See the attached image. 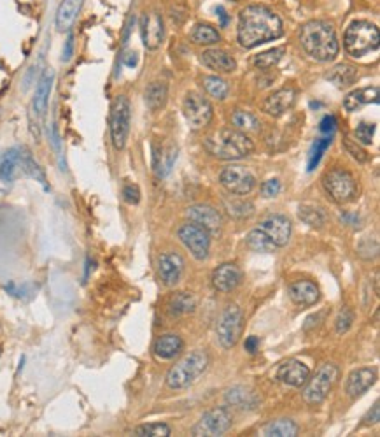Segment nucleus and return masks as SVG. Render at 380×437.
Segmentation results:
<instances>
[{"instance_id":"1","label":"nucleus","mask_w":380,"mask_h":437,"mask_svg":"<svg viewBox=\"0 0 380 437\" xmlns=\"http://www.w3.org/2000/svg\"><path fill=\"white\" fill-rule=\"evenodd\" d=\"M284 25L282 20L266 6H247L240 11L237 39L242 48H256L263 42L275 41L282 37Z\"/></svg>"},{"instance_id":"2","label":"nucleus","mask_w":380,"mask_h":437,"mask_svg":"<svg viewBox=\"0 0 380 437\" xmlns=\"http://www.w3.org/2000/svg\"><path fill=\"white\" fill-rule=\"evenodd\" d=\"M300 44L303 51L315 62H332L340 51L339 37L328 21H308L300 30Z\"/></svg>"},{"instance_id":"3","label":"nucleus","mask_w":380,"mask_h":437,"mask_svg":"<svg viewBox=\"0 0 380 437\" xmlns=\"http://www.w3.org/2000/svg\"><path fill=\"white\" fill-rule=\"evenodd\" d=\"M204 148L219 160H240L254 153V143L237 129H221L205 137Z\"/></svg>"},{"instance_id":"4","label":"nucleus","mask_w":380,"mask_h":437,"mask_svg":"<svg viewBox=\"0 0 380 437\" xmlns=\"http://www.w3.org/2000/svg\"><path fill=\"white\" fill-rule=\"evenodd\" d=\"M209 365V357L205 351L197 350L177 362L166 374V385L172 390H184L193 385L205 372Z\"/></svg>"},{"instance_id":"5","label":"nucleus","mask_w":380,"mask_h":437,"mask_svg":"<svg viewBox=\"0 0 380 437\" xmlns=\"http://www.w3.org/2000/svg\"><path fill=\"white\" fill-rule=\"evenodd\" d=\"M346 51L354 58H363L379 49V28L370 21H354L343 35Z\"/></svg>"},{"instance_id":"6","label":"nucleus","mask_w":380,"mask_h":437,"mask_svg":"<svg viewBox=\"0 0 380 437\" xmlns=\"http://www.w3.org/2000/svg\"><path fill=\"white\" fill-rule=\"evenodd\" d=\"M322 188L326 194L336 202V204H349V202L356 201L358 197V181L354 179L353 174L346 169H332L329 172L325 174L322 177Z\"/></svg>"},{"instance_id":"7","label":"nucleus","mask_w":380,"mask_h":437,"mask_svg":"<svg viewBox=\"0 0 380 437\" xmlns=\"http://www.w3.org/2000/svg\"><path fill=\"white\" fill-rule=\"evenodd\" d=\"M339 367L333 364H325L317 372H315L314 378L308 376V379L303 385V400L308 404H321L322 400L328 397V393L332 392V388L335 386L336 379H339Z\"/></svg>"},{"instance_id":"8","label":"nucleus","mask_w":380,"mask_h":437,"mask_svg":"<svg viewBox=\"0 0 380 437\" xmlns=\"http://www.w3.org/2000/svg\"><path fill=\"white\" fill-rule=\"evenodd\" d=\"M244 329V315L239 305H226L218 322V341L223 348H233L239 343Z\"/></svg>"},{"instance_id":"9","label":"nucleus","mask_w":380,"mask_h":437,"mask_svg":"<svg viewBox=\"0 0 380 437\" xmlns=\"http://www.w3.org/2000/svg\"><path fill=\"white\" fill-rule=\"evenodd\" d=\"M130 101L125 95H119L114 99L111 108V139L116 149H123L126 146L128 134H130Z\"/></svg>"},{"instance_id":"10","label":"nucleus","mask_w":380,"mask_h":437,"mask_svg":"<svg viewBox=\"0 0 380 437\" xmlns=\"http://www.w3.org/2000/svg\"><path fill=\"white\" fill-rule=\"evenodd\" d=\"M183 113L186 122L193 127L195 130L204 129L211 123L212 116H214V109L212 104L198 91H190L186 94L183 102Z\"/></svg>"},{"instance_id":"11","label":"nucleus","mask_w":380,"mask_h":437,"mask_svg":"<svg viewBox=\"0 0 380 437\" xmlns=\"http://www.w3.org/2000/svg\"><path fill=\"white\" fill-rule=\"evenodd\" d=\"M233 417L228 407H216L207 411L193 427V436L197 437H218L226 434L232 429Z\"/></svg>"},{"instance_id":"12","label":"nucleus","mask_w":380,"mask_h":437,"mask_svg":"<svg viewBox=\"0 0 380 437\" xmlns=\"http://www.w3.org/2000/svg\"><path fill=\"white\" fill-rule=\"evenodd\" d=\"M177 237L197 260L207 258L209 250H211V236H209L207 230L195 225V223H184L177 230Z\"/></svg>"},{"instance_id":"13","label":"nucleus","mask_w":380,"mask_h":437,"mask_svg":"<svg viewBox=\"0 0 380 437\" xmlns=\"http://www.w3.org/2000/svg\"><path fill=\"white\" fill-rule=\"evenodd\" d=\"M219 181L233 195H249L256 188L254 174L242 165L226 167L219 176Z\"/></svg>"},{"instance_id":"14","label":"nucleus","mask_w":380,"mask_h":437,"mask_svg":"<svg viewBox=\"0 0 380 437\" xmlns=\"http://www.w3.org/2000/svg\"><path fill=\"white\" fill-rule=\"evenodd\" d=\"M140 35L145 49H158L165 37V25L162 14L151 13L140 18Z\"/></svg>"},{"instance_id":"15","label":"nucleus","mask_w":380,"mask_h":437,"mask_svg":"<svg viewBox=\"0 0 380 437\" xmlns=\"http://www.w3.org/2000/svg\"><path fill=\"white\" fill-rule=\"evenodd\" d=\"M186 216L191 223L202 227L209 234H218L223 227V216L216 208L207 204L193 205L186 211Z\"/></svg>"},{"instance_id":"16","label":"nucleus","mask_w":380,"mask_h":437,"mask_svg":"<svg viewBox=\"0 0 380 437\" xmlns=\"http://www.w3.org/2000/svg\"><path fill=\"white\" fill-rule=\"evenodd\" d=\"M184 272V260L179 253H163L158 258V274L162 278L163 285L173 286L181 281V276Z\"/></svg>"},{"instance_id":"17","label":"nucleus","mask_w":380,"mask_h":437,"mask_svg":"<svg viewBox=\"0 0 380 437\" xmlns=\"http://www.w3.org/2000/svg\"><path fill=\"white\" fill-rule=\"evenodd\" d=\"M259 229L273 241L277 248L286 246L291 237V222L282 215H272L259 223Z\"/></svg>"},{"instance_id":"18","label":"nucleus","mask_w":380,"mask_h":437,"mask_svg":"<svg viewBox=\"0 0 380 437\" xmlns=\"http://www.w3.org/2000/svg\"><path fill=\"white\" fill-rule=\"evenodd\" d=\"M310 376V369L300 360H287L277 371V379L293 388H300Z\"/></svg>"},{"instance_id":"19","label":"nucleus","mask_w":380,"mask_h":437,"mask_svg":"<svg viewBox=\"0 0 380 437\" xmlns=\"http://www.w3.org/2000/svg\"><path fill=\"white\" fill-rule=\"evenodd\" d=\"M296 101V90L294 88H280L275 94L270 95L263 104V111L270 116H282L284 113L289 111Z\"/></svg>"},{"instance_id":"20","label":"nucleus","mask_w":380,"mask_h":437,"mask_svg":"<svg viewBox=\"0 0 380 437\" xmlns=\"http://www.w3.org/2000/svg\"><path fill=\"white\" fill-rule=\"evenodd\" d=\"M375 381H377V372H375L374 369L370 367L356 369V371L350 372L349 378H347L346 390L347 393H349V397L356 399V397L368 392V390L375 385Z\"/></svg>"},{"instance_id":"21","label":"nucleus","mask_w":380,"mask_h":437,"mask_svg":"<svg viewBox=\"0 0 380 437\" xmlns=\"http://www.w3.org/2000/svg\"><path fill=\"white\" fill-rule=\"evenodd\" d=\"M202 63L205 67H209L211 70L221 74H232L237 69V62L230 53H226L225 49L211 48L207 51L202 53Z\"/></svg>"},{"instance_id":"22","label":"nucleus","mask_w":380,"mask_h":437,"mask_svg":"<svg viewBox=\"0 0 380 437\" xmlns=\"http://www.w3.org/2000/svg\"><path fill=\"white\" fill-rule=\"evenodd\" d=\"M240 279H242V272L237 265L223 264L212 274V285L219 291H232L239 286Z\"/></svg>"},{"instance_id":"23","label":"nucleus","mask_w":380,"mask_h":437,"mask_svg":"<svg viewBox=\"0 0 380 437\" xmlns=\"http://www.w3.org/2000/svg\"><path fill=\"white\" fill-rule=\"evenodd\" d=\"M289 298L298 305H314L319 300V289L315 283L308 279H300V281L291 283L287 289Z\"/></svg>"},{"instance_id":"24","label":"nucleus","mask_w":380,"mask_h":437,"mask_svg":"<svg viewBox=\"0 0 380 437\" xmlns=\"http://www.w3.org/2000/svg\"><path fill=\"white\" fill-rule=\"evenodd\" d=\"M367 104H379V87L358 88L343 99V108L347 113H356Z\"/></svg>"},{"instance_id":"25","label":"nucleus","mask_w":380,"mask_h":437,"mask_svg":"<svg viewBox=\"0 0 380 437\" xmlns=\"http://www.w3.org/2000/svg\"><path fill=\"white\" fill-rule=\"evenodd\" d=\"M183 348L184 341L179 336H176V334H165V336H159L155 341L152 351H155L156 358H159V360H172V358H176L183 351Z\"/></svg>"},{"instance_id":"26","label":"nucleus","mask_w":380,"mask_h":437,"mask_svg":"<svg viewBox=\"0 0 380 437\" xmlns=\"http://www.w3.org/2000/svg\"><path fill=\"white\" fill-rule=\"evenodd\" d=\"M53 81H55V72L51 69L46 70L42 74L41 81L37 84V90H35L34 95V102H32V109L37 116H44L46 109H48V101H49V94H51L53 88Z\"/></svg>"},{"instance_id":"27","label":"nucleus","mask_w":380,"mask_h":437,"mask_svg":"<svg viewBox=\"0 0 380 437\" xmlns=\"http://www.w3.org/2000/svg\"><path fill=\"white\" fill-rule=\"evenodd\" d=\"M83 7V0H62L56 11V28L58 32H69Z\"/></svg>"},{"instance_id":"28","label":"nucleus","mask_w":380,"mask_h":437,"mask_svg":"<svg viewBox=\"0 0 380 437\" xmlns=\"http://www.w3.org/2000/svg\"><path fill=\"white\" fill-rule=\"evenodd\" d=\"M145 106H148L151 111H159L166 106V99H169V87L162 81H152L144 91Z\"/></svg>"},{"instance_id":"29","label":"nucleus","mask_w":380,"mask_h":437,"mask_svg":"<svg viewBox=\"0 0 380 437\" xmlns=\"http://www.w3.org/2000/svg\"><path fill=\"white\" fill-rule=\"evenodd\" d=\"M18 170H20V149L18 148L7 149V151L0 156V179H2L4 183H13Z\"/></svg>"},{"instance_id":"30","label":"nucleus","mask_w":380,"mask_h":437,"mask_svg":"<svg viewBox=\"0 0 380 437\" xmlns=\"http://www.w3.org/2000/svg\"><path fill=\"white\" fill-rule=\"evenodd\" d=\"M226 403L230 406L239 407V410H254L258 404V397L244 386H233L226 392Z\"/></svg>"},{"instance_id":"31","label":"nucleus","mask_w":380,"mask_h":437,"mask_svg":"<svg viewBox=\"0 0 380 437\" xmlns=\"http://www.w3.org/2000/svg\"><path fill=\"white\" fill-rule=\"evenodd\" d=\"M166 309H169L170 316H183V315H190L197 309V302H195V297L188 291H181V293L172 295L169 298V304H166Z\"/></svg>"},{"instance_id":"32","label":"nucleus","mask_w":380,"mask_h":437,"mask_svg":"<svg viewBox=\"0 0 380 437\" xmlns=\"http://www.w3.org/2000/svg\"><path fill=\"white\" fill-rule=\"evenodd\" d=\"M191 41L198 46H214L221 41V35L212 25L197 23L191 30Z\"/></svg>"},{"instance_id":"33","label":"nucleus","mask_w":380,"mask_h":437,"mask_svg":"<svg viewBox=\"0 0 380 437\" xmlns=\"http://www.w3.org/2000/svg\"><path fill=\"white\" fill-rule=\"evenodd\" d=\"M356 69L353 65H347V63H340V65L333 67L328 74H326V80L335 83L336 87H349L356 81Z\"/></svg>"},{"instance_id":"34","label":"nucleus","mask_w":380,"mask_h":437,"mask_svg":"<svg viewBox=\"0 0 380 437\" xmlns=\"http://www.w3.org/2000/svg\"><path fill=\"white\" fill-rule=\"evenodd\" d=\"M247 246L251 248L253 251H258V253H272V251L277 250V246L273 244V241L263 232L261 229L251 230L246 237Z\"/></svg>"},{"instance_id":"35","label":"nucleus","mask_w":380,"mask_h":437,"mask_svg":"<svg viewBox=\"0 0 380 437\" xmlns=\"http://www.w3.org/2000/svg\"><path fill=\"white\" fill-rule=\"evenodd\" d=\"M20 170L23 174H27V176L37 179L44 188H48V184H46L44 172H42V169L39 167V163L35 162L34 158H32V155L27 151V149H20Z\"/></svg>"},{"instance_id":"36","label":"nucleus","mask_w":380,"mask_h":437,"mask_svg":"<svg viewBox=\"0 0 380 437\" xmlns=\"http://www.w3.org/2000/svg\"><path fill=\"white\" fill-rule=\"evenodd\" d=\"M298 216L301 222L310 227H322L326 223V213L321 205L315 204H301L298 209Z\"/></svg>"},{"instance_id":"37","label":"nucleus","mask_w":380,"mask_h":437,"mask_svg":"<svg viewBox=\"0 0 380 437\" xmlns=\"http://www.w3.org/2000/svg\"><path fill=\"white\" fill-rule=\"evenodd\" d=\"M298 434V425L293 420H275L270 422L263 429V436L266 437H294Z\"/></svg>"},{"instance_id":"38","label":"nucleus","mask_w":380,"mask_h":437,"mask_svg":"<svg viewBox=\"0 0 380 437\" xmlns=\"http://www.w3.org/2000/svg\"><path fill=\"white\" fill-rule=\"evenodd\" d=\"M232 123L237 127V130L247 134V132H259L261 130V123L256 118L253 113L247 111H235L232 115Z\"/></svg>"},{"instance_id":"39","label":"nucleus","mask_w":380,"mask_h":437,"mask_svg":"<svg viewBox=\"0 0 380 437\" xmlns=\"http://www.w3.org/2000/svg\"><path fill=\"white\" fill-rule=\"evenodd\" d=\"M202 87L205 88V91H207L211 97L218 99V101H225L230 94L228 83L218 76H205L204 80H202Z\"/></svg>"},{"instance_id":"40","label":"nucleus","mask_w":380,"mask_h":437,"mask_svg":"<svg viewBox=\"0 0 380 437\" xmlns=\"http://www.w3.org/2000/svg\"><path fill=\"white\" fill-rule=\"evenodd\" d=\"M282 56H284V48H273L268 49V51H263L259 53V55H256L253 58V63L254 67H258V69L266 70L272 69L273 65H277Z\"/></svg>"},{"instance_id":"41","label":"nucleus","mask_w":380,"mask_h":437,"mask_svg":"<svg viewBox=\"0 0 380 437\" xmlns=\"http://www.w3.org/2000/svg\"><path fill=\"white\" fill-rule=\"evenodd\" d=\"M135 436H151V437H169L170 427L165 424H148L140 425L133 431Z\"/></svg>"},{"instance_id":"42","label":"nucleus","mask_w":380,"mask_h":437,"mask_svg":"<svg viewBox=\"0 0 380 437\" xmlns=\"http://www.w3.org/2000/svg\"><path fill=\"white\" fill-rule=\"evenodd\" d=\"M329 144H332V136L325 137V139L315 141L314 148H312V151H310V158H308V170H314L315 169V165H317V163L321 162L322 155H325L326 149L329 148Z\"/></svg>"},{"instance_id":"43","label":"nucleus","mask_w":380,"mask_h":437,"mask_svg":"<svg viewBox=\"0 0 380 437\" xmlns=\"http://www.w3.org/2000/svg\"><path fill=\"white\" fill-rule=\"evenodd\" d=\"M225 204H226V208H228L230 215L237 216V218H244V216H249L251 213H253V209H254L251 202L235 201V198H232V201H226Z\"/></svg>"},{"instance_id":"44","label":"nucleus","mask_w":380,"mask_h":437,"mask_svg":"<svg viewBox=\"0 0 380 437\" xmlns=\"http://www.w3.org/2000/svg\"><path fill=\"white\" fill-rule=\"evenodd\" d=\"M343 148H346V151L349 153V155L360 163L368 162V158H370V156H368V153L365 151V149L361 148L360 144H358V141H353L350 137H346V139H343Z\"/></svg>"},{"instance_id":"45","label":"nucleus","mask_w":380,"mask_h":437,"mask_svg":"<svg viewBox=\"0 0 380 437\" xmlns=\"http://www.w3.org/2000/svg\"><path fill=\"white\" fill-rule=\"evenodd\" d=\"M354 323V315L353 311H350L349 308H343L342 311L339 312V316H336V322H335V327H336V332L339 334H346L347 330L353 327Z\"/></svg>"},{"instance_id":"46","label":"nucleus","mask_w":380,"mask_h":437,"mask_svg":"<svg viewBox=\"0 0 380 437\" xmlns=\"http://www.w3.org/2000/svg\"><path fill=\"white\" fill-rule=\"evenodd\" d=\"M375 136V125L374 123H361L356 129V139L361 144H372Z\"/></svg>"},{"instance_id":"47","label":"nucleus","mask_w":380,"mask_h":437,"mask_svg":"<svg viewBox=\"0 0 380 437\" xmlns=\"http://www.w3.org/2000/svg\"><path fill=\"white\" fill-rule=\"evenodd\" d=\"M123 198H125V202H128V204L137 205L140 202V190H138L137 184H126L123 188Z\"/></svg>"},{"instance_id":"48","label":"nucleus","mask_w":380,"mask_h":437,"mask_svg":"<svg viewBox=\"0 0 380 437\" xmlns=\"http://www.w3.org/2000/svg\"><path fill=\"white\" fill-rule=\"evenodd\" d=\"M279 191H280L279 179H268L266 183H263L261 186V194L265 195V197H275Z\"/></svg>"},{"instance_id":"49","label":"nucleus","mask_w":380,"mask_h":437,"mask_svg":"<svg viewBox=\"0 0 380 437\" xmlns=\"http://www.w3.org/2000/svg\"><path fill=\"white\" fill-rule=\"evenodd\" d=\"M335 129H336V118L335 116H325V118H322V122H321V125H319V130H321L322 134H333L335 132Z\"/></svg>"},{"instance_id":"50","label":"nucleus","mask_w":380,"mask_h":437,"mask_svg":"<svg viewBox=\"0 0 380 437\" xmlns=\"http://www.w3.org/2000/svg\"><path fill=\"white\" fill-rule=\"evenodd\" d=\"M380 422V406L379 403L374 404V407H372L370 413L367 414V418H365V424L367 425H377Z\"/></svg>"},{"instance_id":"51","label":"nucleus","mask_w":380,"mask_h":437,"mask_svg":"<svg viewBox=\"0 0 380 437\" xmlns=\"http://www.w3.org/2000/svg\"><path fill=\"white\" fill-rule=\"evenodd\" d=\"M72 53H74V35L69 34V37H67L65 41V48H63V56H62L63 62H69V60L72 58Z\"/></svg>"},{"instance_id":"52","label":"nucleus","mask_w":380,"mask_h":437,"mask_svg":"<svg viewBox=\"0 0 380 437\" xmlns=\"http://www.w3.org/2000/svg\"><path fill=\"white\" fill-rule=\"evenodd\" d=\"M244 348H246L247 353L254 355L256 351H258V348H259V339H258V337H256V336L247 337V339H246V344H244Z\"/></svg>"},{"instance_id":"53","label":"nucleus","mask_w":380,"mask_h":437,"mask_svg":"<svg viewBox=\"0 0 380 437\" xmlns=\"http://www.w3.org/2000/svg\"><path fill=\"white\" fill-rule=\"evenodd\" d=\"M216 13H218L219 18H221V25H223V27H226V25H228V14H226L225 7L219 6L218 9H216Z\"/></svg>"},{"instance_id":"54","label":"nucleus","mask_w":380,"mask_h":437,"mask_svg":"<svg viewBox=\"0 0 380 437\" xmlns=\"http://www.w3.org/2000/svg\"><path fill=\"white\" fill-rule=\"evenodd\" d=\"M126 65L128 67H135V65H137V55H135V53H133V55H130V58H126Z\"/></svg>"},{"instance_id":"55","label":"nucleus","mask_w":380,"mask_h":437,"mask_svg":"<svg viewBox=\"0 0 380 437\" xmlns=\"http://www.w3.org/2000/svg\"><path fill=\"white\" fill-rule=\"evenodd\" d=\"M232 2H240V0H232Z\"/></svg>"}]
</instances>
